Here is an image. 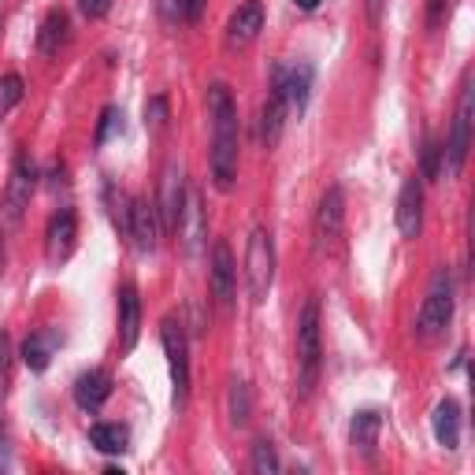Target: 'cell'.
Instances as JSON below:
<instances>
[{
    "label": "cell",
    "instance_id": "6da1fadb",
    "mask_svg": "<svg viewBox=\"0 0 475 475\" xmlns=\"http://www.w3.org/2000/svg\"><path fill=\"white\" fill-rule=\"evenodd\" d=\"M208 116H212V157H208L212 182L227 194L238 178V108L223 82L208 86Z\"/></svg>",
    "mask_w": 475,
    "mask_h": 475
},
{
    "label": "cell",
    "instance_id": "7a4b0ae2",
    "mask_svg": "<svg viewBox=\"0 0 475 475\" xmlns=\"http://www.w3.org/2000/svg\"><path fill=\"white\" fill-rule=\"evenodd\" d=\"M319 364H323V349H319V301H305L301 319H298V394L308 398L316 390L319 379Z\"/></svg>",
    "mask_w": 475,
    "mask_h": 475
},
{
    "label": "cell",
    "instance_id": "3957f363",
    "mask_svg": "<svg viewBox=\"0 0 475 475\" xmlns=\"http://www.w3.org/2000/svg\"><path fill=\"white\" fill-rule=\"evenodd\" d=\"M160 342H164L167 368H171V401H175V409H186V398H189V339H186V323L178 316H164Z\"/></svg>",
    "mask_w": 475,
    "mask_h": 475
},
{
    "label": "cell",
    "instance_id": "277c9868",
    "mask_svg": "<svg viewBox=\"0 0 475 475\" xmlns=\"http://www.w3.org/2000/svg\"><path fill=\"white\" fill-rule=\"evenodd\" d=\"M450 319H453V278H450L446 268H439L435 278H431V290H427V298H423V308H419V319H416V335L423 342H431L450 327Z\"/></svg>",
    "mask_w": 475,
    "mask_h": 475
},
{
    "label": "cell",
    "instance_id": "5b68a950",
    "mask_svg": "<svg viewBox=\"0 0 475 475\" xmlns=\"http://www.w3.org/2000/svg\"><path fill=\"white\" fill-rule=\"evenodd\" d=\"M34 189H37V167L26 153H19L12 178H8V189H5V201H0V230H15L23 223Z\"/></svg>",
    "mask_w": 475,
    "mask_h": 475
},
{
    "label": "cell",
    "instance_id": "8992f818",
    "mask_svg": "<svg viewBox=\"0 0 475 475\" xmlns=\"http://www.w3.org/2000/svg\"><path fill=\"white\" fill-rule=\"evenodd\" d=\"M271 282H275V242L264 227H257L246 246V287L257 305L271 294Z\"/></svg>",
    "mask_w": 475,
    "mask_h": 475
},
{
    "label": "cell",
    "instance_id": "52a82bcc",
    "mask_svg": "<svg viewBox=\"0 0 475 475\" xmlns=\"http://www.w3.org/2000/svg\"><path fill=\"white\" fill-rule=\"evenodd\" d=\"M468 146H471V82H464L460 89V105H457V116H453V130H450V141L442 146V164H446V175H460L464 160H468Z\"/></svg>",
    "mask_w": 475,
    "mask_h": 475
},
{
    "label": "cell",
    "instance_id": "ba28073f",
    "mask_svg": "<svg viewBox=\"0 0 475 475\" xmlns=\"http://www.w3.org/2000/svg\"><path fill=\"white\" fill-rule=\"evenodd\" d=\"M186 194H189V189H186V171L178 164H167L164 178H160V197H157V216H160V230L164 234H178Z\"/></svg>",
    "mask_w": 475,
    "mask_h": 475
},
{
    "label": "cell",
    "instance_id": "9c48e42d",
    "mask_svg": "<svg viewBox=\"0 0 475 475\" xmlns=\"http://www.w3.org/2000/svg\"><path fill=\"white\" fill-rule=\"evenodd\" d=\"M342 223H346V197H342L339 186H330L319 197V208H316V253H327L339 242Z\"/></svg>",
    "mask_w": 475,
    "mask_h": 475
},
{
    "label": "cell",
    "instance_id": "30bf717a",
    "mask_svg": "<svg viewBox=\"0 0 475 475\" xmlns=\"http://www.w3.org/2000/svg\"><path fill=\"white\" fill-rule=\"evenodd\" d=\"M208 278H212V298L223 312L234 308V290H238V264H234V253L227 242H216L212 246V268H208Z\"/></svg>",
    "mask_w": 475,
    "mask_h": 475
},
{
    "label": "cell",
    "instance_id": "8fae6325",
    "mask_svg": "<svg viewBox=\"0 0 475 475\" xmlns=\"http://www.w3.org/2000/svg\"><path fill=\"white\" fill-rule=\"evenodd\" d=\"M287 93H282V67H275L271 75V93H268V105L260 112V141L268 149L278 146V137H282V126H287Z\"/></svg>",
    "mask_w": 475,
    "mask_h": 475
},
{
    "label": "cell",
    "instance_id": "7c38bea8",
    "mask_svg": "<svg viewBox=\"0 0 475 475\" xmlns=\"http://www.w3.org/2000/svg\"><path fill=\"white\" fill-rule=\"evenodd\" d=\"M157 238H160V216L157 205L149 197H134L130 201V242L141 253H153L157 249Z\"/></svg>",
    "mask_w": 475,
    "mask_h": 475
},
{
    "label": "cell",
    "instance_id": "4fadbf2b",
    "mask_svg": "<svg viewBox=\"0 0 475 475\" xmlns=\"http://www.w3.org/2000/svg\"><path fill=\"white\" fill-rule=\"evenodd\" d=\"M75 234H78L75 212H71V208H60V212L49 219V230H45V257H49V264H64V260L71 257Z\"/></svg>",
    "mask_w": 475,
    "mask_h": 475
},
{
    "label": "cell",
    "instance_id": "5bb4252c",
    "mask_svg": "<svg viewBox=\"0 0 475 475\" xmlns=\"http://www.w3.org/2000/svg\"><path fill=\"white\" fill-rule=\"evenodd\" d=\"M264 30V8L260 0H246L242 8H238L227 23V45L230 49H246V45H253Z\"/></svg>",
    "mask_w": 475,
    "mask_h": 475
},
{
    "label": "cell",
    "instance_id": "9a60e30c",
    "mask_svg": "<svg viewBox=\"0 0 475 475\" xmlns=\"http://www.w3.org/2000/svg\"><path fill=\"white\" fill-rule=\"evenodd\" d=\"M394 216H398L401 238H419V230H423V182L419 178H405Z\"/></svg>",
    "mask_w": 475,
    "mask_h": 475
},
{
    "label": "cell",
    "instance_id": "2e32d148",
    "mask_svg": "<svg viewBox=\"0 0 475 475\" xmlns=\"http://www.w3.org/2000/svg\"><path fill=\"white\" fill-rule=\"evenodd\" d=\"M112 398V375L101 368H89L75 379V401L82 412H97Z\"/></svg>",
    "mask_w": 475,
    "mask_h": 475
},
{
    "label": "cell",
    "instance_id": "e0dca14e",
    "mask_svg": "<svg viewBox=\"0 0 475 475\" xmlns=\"http://www.w3.org/2000/svg\"><path fill=\"white\" fill-rule=\"evenodd\" d=\"M64 346V339H60V330L56 327H45V330H34V335L23 342V360H26V368L30 371H45L53 364V353Z\"/></svg>",
    "mask_w": 475,
    "mask_h": 475
},
{
    "label": "cell",
    "instance_id": "ac0fdd59",
    "mask_svg": "<svg viewBox=\"0 0 475 475\" xmlns=\"http://www.w3.org/2000/svg\"><path fill=\"white\" fill-rule=\"evenodd\" d=\"M312 78H316V71H312V64H294L290 71L282 67V93H287V108L290 112H305L308 108V97H312Z\"/></svg>",
    "mask_w": 475,
    "mask_h": 475
},
{
    "label": "cell",
    "instance_id": "d6986e66",
    "mask_svg": "<svg viewBox=\"0 0 475 475\" xmlns=\"http://www.w3.org/2000/svg\"><path fill=\"white\" fill-rule=\"evenodd\" d=\"M431 431H435V442H439L442 450H457V446H460V405H457L453 398H446V401L435 405Z\"/></svg>",
    "mask_w": 475,
    "mask_h": 475
},
{
    "label": "cell",
    "instance_id": "ffe728a7",
    "mask_svg": "<svg viewBox=\"0 0 475 475\" xmlns=\"http://www.w3.org/2000/svg\"><path fill=\"white\" fill-rule=\"evenodd\" d=\"M178 234L189 253H201L205 249V208H201V197L197 194H186V208H182V223H178Z\"/></svg>",
    "mask_w": 475,
    "mask_h": 475
},
{
    "label": "cell",
    "instance_id": "44dd1931",
    "mask_svg": "<svg viewBox=\"0 0 475 475\" xmlns=\"http://www.w3.org/2000/svg\"><path fill=\"white\" fill-rule=\"evenodd\" d=\"M137 330H141V298L134 287L119 290V342L130 353L137 346Z\"/></svg>",
    "mask_w": 475,
    "mask_h": 475
},
{
    "label": "cell",
    "instance_id": "7402d4cb",
    "mask_svg": "<svg viewBox=\"0 0 475 475\" xmlns=\"http://www.w3.org/2000/svg\"><path fill=\"white\" fill-rule=\"evenodd\" d=\"M67 12H60V8H53L49 15H45V23H41V30H37V49L45 53V56H56L60 53V45L67 41Z\"/></svg>",
    "mask_w": 475,
    "mask_h": 475
},
{
    "label": "cell",
    "instance_id": "603a6c76",
    "mask_svg": "<svg viewBox=\"0 0 475 475\" xmlns=\"http://www.w3.org/2000/svg\"><path fill=\"white\" fill-rule=\"evenodd\" d=\"M379 427H383V416H379L375 409L357 412L353 423H349V442H353L360 453H371L375 442H379Z\"/></svg>",
    "mask_w": 475,
    "mask_h": 475
},
{
    "label": "cell",
    "instance_id": "cb8c5ba5",
    "mask_svg": "<svg viewBox=\"0 0 475 475\" xmlns=\"http://www.w3.org/2000/svg\"><path fill=\"white\" fill-rule=\"evenodd\" d=\"M89 442L101 453H126L130 450V431L123 423H93L89 427Z\"/></svg>",
    "mask_w": 475,
    "mask_h": 475
},
{
    "label": "cell",
    "instance_id": "d4e9b609",
    "mask_svg": "<svg viewBox=\"0 0 475 475\" xmlns=\"http://www.w3.org/2000/svg\"><path fill=\"white\" fill-rule=\"evenodd\" d=\"M249 412H253V394L246 383H230V394H227V416L234 427H246L249 423Z\"/></svg>",
    "mask_w": 475,
    "mask_h": 475
},
{
    "label": "cell",
    "instance_id": "484cf974",
    "mask_svg": "<svg viewBox=\"0 0 475 475\" xmlns=\"http://www.w3.org/2000/svg\"><path fill=\"white\" fill-rule=\"evenodd\" d=\"M249 468L257 471V475H275L282 464H278V457H275V446L268 442V439H257L253 442V457H249Z\"/></svg>",
    "mask_w": 475,
    "mask_h": 475
},
{
    "label": "cell",
    "instance_id": "4316f807",
    "mask_svg": "<svg viewBox=\"0 0 475 475\" xmlns=\"http://www.w3.org/2000/svg\"><path fill=\"white\" fill-rule=\"evenodd\" d=\"M23 101V78L19 75H5L0 78V116L12 112Z\"/></svg>",
    "mask_w": 475,
    "mask_h": 475
},
{
    "label": "cell",
    "instance_id": "83f0119b",
    "mask_svg": "<svg viewBox=\"0 0 475 475\" xmlns=\"http://www.w3.org/2000/svg\"><path fill=\"white\" fill-rule=\"evenodd\" d=\"M8 379H12V339L8 330H0V398L8 394Z\"/></svg>",
    "mask_w": 475,
    "mask_h": 475
},
{
    "label": "cell",
    "instance_id": "f1b7e54d",
    "mask_svg": "<svg viewBox=\"0 0 475 475\" xmlns=\"http://www.w3.org/2000/svg\"><path fill=\"white\" fill-rule=\"evenodd\" d=\"M442 171V146L435 137H427V146H423V178H439Z\"/></svg>",
    "mask_w": 475,
    "mask_h": 475
},
{
    "label": "cell",
    "instance_id": "f546056e",
    "mask_svg": "<svg viewBox=\"0 0 475 475\" xmlns=\"http://www.w3.org/2000/svg\"><path fill=\"white\" fill-rule=\"evenodd\" d=\"M116 130H123V112L119 108H105L101 112V126H97V146H105Z\"/></svg>",
    "mask_w": 475,
    "mask_h": 475
},
{
    "label": "cell",
    "instance_id": "4dcf8cb0",
    "mask_svg": "<svg viewBox=\"0 0 475 475\" xmlns=\"http://www.w3.org/2000/svg\"><path fill=\"white\" fill-rule=\"evenodd\" d=\"M146 126H149L153 134L167 126V101H164V97H153V101L146 105Z\"/></svg>",
    "mask_w": 475,
    "mask_h": 475
},
{
    "label": "cell",
    "instance_id": "1f68e13d",
    "mask_svg": "<svg viewBox=\"0 0 475 475\" xmlns=\"http://www.w3.org/2000/svg\"><path fill=\"white\" fill-rule=\"evenodd\" d=\"M157 15L171 26V23H182L186 19V0H157Z\"/></svg>",
    "mask_w": 475,
    "mask_h": 475
},
{
    "label": "cell",
    "instance_id": "d6a6232c",
    "mask_svg": "<svg viewBox=\"0 0 475 475\" xmlns=\"http://www.w3.org/2000/svg\"><path fill=\"white\" fill-rule=\"evenodd\" d=\"M78 8L86 19H105L108 8H112V0H78Z\"/></svg>",
    "mask_w": 475,
    "mask_h": 475
},
{
    "label": "cell",
    "instance_id": "836d02e7",
    "mask_svg": "<svg viewBox=\"0 0 475 475\" xmlns=\"http://www.w3.org/2000/svg\"><path fill=\"white\" fill-rule=\"evenodd\" d=\"M446 15H450V0H431V8H427V26L435 30Z\"/></svg>",
    "mask_w": 475,
    "mask_h": 475
},
{
    "label": "cell",
    "instance_id": "e575fe53",
    "mask_svg": "<svg viewBox=\"0 0 475 475\" xmlns=\"http://www.w3.org/2000/svg\"><path fill=\"white\" fill-rule=\"evenodd\" d=\"M364 8H368V19H371V23H379V19H383L387 0H364Z\"/></svg>",
    "mask_w": 475,
    "mask_h": 475
},
{
    "label": "cell",
    "instance_id": "d590c367",
    "mask_svg": "<svg viewBox=\"0 0 475 475\" xmlns=\"http://www.w3.org/2000/svg\"><path fill=\"white\" fill-rule=\"evenodd\" d=\"M205 8V0H186V19H197Z\"/></svg>",
    "mask_w": 475,
    "mask_h": 475
},
{
    "label": "cell",
    "instance_id": "8d00e7d4",
    "mask_svg": "<svg viewBox=\"0 0 475 475\" xmlns=\"http://www.w3.org/2000/svg\"><path fill=\"white\" fill-rule=\"evenodd\" d=\"M294 5H298L301 12H316V8H319V0H294Z\"/></svg>",
    "mask_w": 475,
    "mask_h": 475
},
{
    "label": "cell",
    "instance_id": "74e56055",
    "mask_svg": "<svg viewBox=\"0 0 475 475\" xmlns=\"http://www.w3.org/2000/svg\"><path fill=\"white\" fill-rule=\"evenodd\" d=\"M0 453H5V427H0ZM5 464H8V460L0 457V468H5Z\"/></svg>",
    "mask_w": 475,
    "mask_h": 475
}]
</instances>
